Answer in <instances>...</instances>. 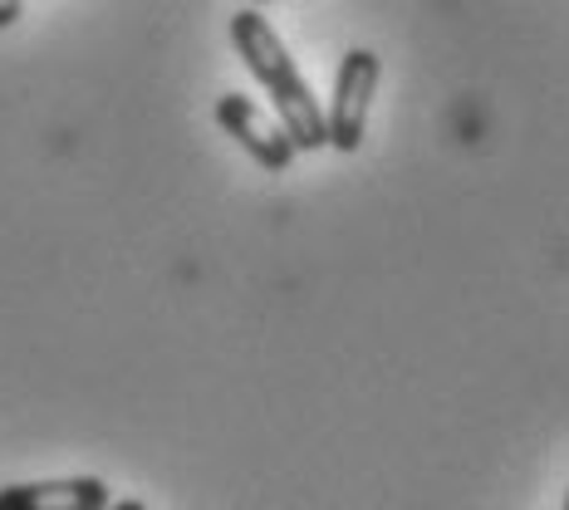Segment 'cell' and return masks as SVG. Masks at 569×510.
<instances>
[{"instance_id": "obj_1", "label": "cell", "mask_w": 569, "mask_h": 510, "mask_svg": "<svg viewBox=\"0 0 569 510\" xmlns=\"http://www.w3.org/2000/svg\"><path fill=\"white\" fill-rule=\"evenodd\" d=\"M231 44H236V54L246 59V69L256 74V84L270 93V103H276V123L290 133L295 152L329 148L319 99H315V89L305 84V74L290 59V50L280 44L276 26H270L260 10H236L231 16Z\"/></svg>"}, {"instance_id": "obj_2", "label": "cell", "mask_w": 569, "mask_h": 510, "mask_svg": "<svg viewBox=\"0 0 569 510\" xmlns=\"http://www.w3.org/2000/svg\"><path fill=\"white\" fill-rule=\"evenodd\" d=\"M378 89V54L373 50H349L339 59L335 74V99L325 113V142L339 152H359L363 133H369V109Z\"/></svg>"}, {"instance_id": "obj_3", "label": "cell", "mask_w": 569, "mask_h": 510, "mask_svg": "<svg viewBox=\"0 0 569 510\" xmlns=\"http://www.w3.org/2000/svg\"><path fill=\"white\" fill-rule=\"evenodd\" d=\"M217 123L227 128V133L241 142V148L251 152L266 172H284L295 162L290 133L276 123V113H266L256 99H246V93H221L217 99Z\"/></svg>"}, {"instance_id": "obj_4", "label": "cell", "mask_w": 569, "mask_h": 510, "mask_svg": "<svg viewBox=\"0 0 569 510\" xmlns=\"http://www.w3.org/2000/svg\"><path fill=\"white\" fill-rule=\"evenodd\" d=\"M113 491L99 477H54L0 486V510H109Z\"/></svg>"}, {"instance_id": "obj_5", "label": "cell", "mask_w": 569, "mask_h": 510, "mask_svg": "<svg viewBox=\"0 0 569 510\" xmlns=\"http://www.w3.org/2000/svg\"><path fill=\"white\" fill-rule=\"evenodd\" d=\"M20 10H26V6H20V0H0V30H10V26H16V20H20Z\"/></svg>"}, {"instance_id": "obj_6", "label": "cell", "mask_w": 569, "mask_h": 510, "mask_svg": "<svg viewBox=\"0 0 569 510\" xmlns=\"http://www.w3.org/2000/svg\"><path fill=\"white\" fill-rule=\"evenodd\" d=\"M109 510H148V506H142V501H138V496H123V501H113Z\"/></svg>"}, {"instance_id": "obj_7", "label": "cell", "mask_w": 569, "mask_h": 510, "mask_svg": "<svg viewBox=\"0 0 569 510\" xmlns=\"http://www.w3.org/2000/svg\"><path fill=\"white\" fill-rule=\"evenodd\" d=\"M251 6H266V0H251Z\"/></svg>"}, {"instance_id": "obj_8", "label": "cell", "mask_w": 569, "mask_h": 510, "mask_svg": "<svg viewBox=\"0 0 569 510\" xmlns=\"http://www.w3.org/2000/svg\"><path fill=\"white\" fill-rule=\"evenodd\" d=\"M560 510H569V506H560Z\"/></svg>"}]
</instances>
